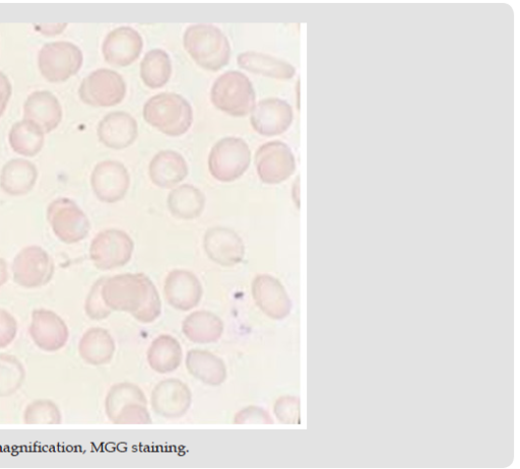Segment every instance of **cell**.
Here are the masks:
<instances>
[{"label":"cell","instance_id":"40","mask_svg":"<svg viewBox=\"0 0 520 469\" xmlns=\"http://www.w3.org/2000/svg\"><path fill=\"white\" fill-rule=\"evenodd\" d=\"M67 24H50V25H37L35 29L45 35H57L67 28Z\"/></svg>","mask_w":520,"mask_h":469},{"label":"cell","instance_id":"39","mask_svg":"<svg viewBox=\"0 0 520 469\" xmlns=\"http://www.w3.org/2000/svg\"><path fill=\"white\" fill-rule=\"evenodd\" d=\"M12 85L9 78L0 72V117H2L8 107L12 96Z\"/></svg>","mask_w":520,"mask_h":469},{"label":"cell","instance_id":"8","mask_svg":"<svg viewBox=\"0 0 520 469\" xmlns=\"http://www.w3.org/2000/svg\"><path fill=\"white\" fill-rule=\"evenodd\" d=\"M251 154L246 142L239 138L219 141L209 156V170L221 182H232L240 178L250 165Z\"/></svg>","mask_w":520,"mask_h":469},{"label":"cell","instance_id":"5","mask_svg":"<svg viewBox=\"0 0 520 469\" xmlns=\"http://www.w3.org/2000/svg\"><path fill=\"white\" fill-rule=\"evenodd\" d=\"M147 406L144 392L130 383L113 386L105 402L107 417L114 424H150Z\"/></svg>","mask_w":520,"mask_h":469},{"label":"cell","instance_id":"27","mask_svg":"<svg viewBox=\"0 0 520 469\" xmlns=\"http://www.w3.org/2000/svg\"><path fill=\"white\" fill-rule=\"evenodd\" d=\"M115 353V343L108 330L94 327L87 330L79 344L82 359L93 366L108 364Z\"/></svg>","mask_w":520,"mask_h":469},{"label":"cell","instance_id":"22","mask_svg":"<svg viewBox=\"0 0 520 469\" xmlns=\"http://www.w3.org/2000/svg\"><path fill=\"white\" fill-rule=\"evenodd\" d=\"M25 120L38 125L44 133L56 129L62 120V107L58 99L48 91L32 93L24 105Z\"/></svg>","mask_w":520,"mask_h":469},{"label":"cell","instance_id":"13","mask_svg":"<svg viewBox=\"0 0 520 469\" xmlns=\"http://www.w3.org/2000/svg\"><path fill=\"white\" fill-rule=\"evenodd\" d=\"M30 337L42 351L53 353L67 346L70 330L67 323L55 312L37 309L32 313Z\"/></svg>","mask_w":520,"mask_h":469},{"label":"cell","instance_id":"26","mask_svg":"<svg viewBox=\"0 0 520 469\" xmlns=\"http://www.w3.org/2000/svg\"><path fill=\"white\" fill-rule=\"evenodd\" d=\"M237 61L245 71L275 79L288 80L296 73L295 67L287 61L264 53L244 52L238 55Z\"/></svg>","mask_w":520,"mask_h":469},{"label":"cell","instance_id":"29","mask_svg":"<svg viewBox=\"0 0 520 469\" xmlns=\"http://www.w3.org/2000/svg\"><path fill=\"white\" fill-rule=\"evenodd\" d=\"M167 205L174 217L182 220H193L203 213L206 206V196L198 187L184 184L170 192Z\"/></svg>","mask_w":520,"mask_h":469},{"label":"cell","instance_id":"34","mask_svg":"<svg viewBox=\"0 0 520 469\" xmlns=\"http://www.w3.org/2000/svg\"><path fill=\"white\" fill-rule=\"evenodd\" d=\"M62 421L61 412L53 401L38 399L27 407L24 422L28 425H56Z\"/></svg>","mask_w":520,"mask_h":469},{"label":"cell","instance_id":"7","mask_svg":"<svg viewBox=\"0 0 520 469\" xmlns=\"http://www.w3.org/2000/svg\"><path fill=\"white\" fill-rule=\"evenodd\" d=\"M47 219L56 237L65 244L83 241L91 230L88 217L70 198L53 200L47 210Z\"/></svg>","mask_w":520,"mask_h":469},{"label":"cell","instance_id":"28","mask_svg":"<svg viewBox=\"0 0 520 469\" xmlns=\"http://www.w3.org/2000/svg\"><path fill=\"white\" fill-rule=\"evenodd\" d=\"M186 367L193 377L208 385H221L227 378V369L223 360L207 351L188 352Z\"/></svg>","mask_w":520,"mask_h":469},{"label":"cell","instance_id":"18","mask_svg":"<svg viewBox=\"0 0 520 469\" xmlns=\"http://www.w3.org/2000/svg\"><path fill=\"white\" fill-rule=\"evenodd\" d=\"M190 406L191 392L178 379L164 380L153 391L152 408L164 418H180L188 412Z\"/></svg>","mask_w":520,"mask_h":469},{"label":"cell","instance_id":"24","mask_svg":"<svg viewBox=\"0 0 520 469\" xmlns=\"http://www.w3.org/2000/svg\"><path fill=\"white\" fill-rule=\"evenodd\" d=\"M182 331L192 343L211 344L221 339L224 332V323L212 312L197 311L185 318Z\"/></svg>","mask_w":520,"mask_h":469},{"label":"cell","instance_id":"38","mask_svg":"<svg viewBox=\"0 0 520 469\" xmlns=\"http://www.w3.org/2000/svg\"><path fill=\"white\" fill-rule=\"evenodd\" d=\"M235 424H272V418L263 409L249 407L239 412L235 419Z\"/></svg>","mask_w":520,"mask_h":469},{"label":"cell","instance_id":"30","mask_svg":"<svg viewBox=\"0 0 520 469\" xmlns=\"http://www.w3.org/2000/svg\"><path fill=\"white\" fill-rule=\"evenodd\" d=\"M182 357L183 352L178 341L166 334L154 340L148 351L151 368L160 374L175 371L181 365Z\"/></svg>","mask_w":520,"mask_h":469},{"label":"cell","instance_id":"32","mask_svg":"<svg viewBox=\"0 0 520 469\" xmlns=\"http://www.w3.org/2000/svg\"><path fill=\"white\" fill-rule=\"evenodd\" d=\"M172 74V63L168 53L162 49L149 51L141 63V78L152 89L165 86Z\"/></svg>","mask_w":520,"mask_h":469},{"label":"cell","instance_id":"23","mask_svg":"<svg viewBox=\"0 0 520 469\" xmlns=\"http://www.w3.org/2000/svg\"><path fill=\"white\" fill-rule=\"evenodd\" d=\"M149 175L155 185L161 188H172L186 178L188 166L179 153L162 151L151 161Z\"/></svg>","mask_w":520,"mask_h":469},{"label":"cell","instance_id":"9","mask_svg":"<svg viewBox=\"0 0 520 469\" xmlns=\"http://www.w3.org/2000/svg\"><path fill=\"white\" fill-rule=\"evenodd\" d=\"M135 243L121 230L100 232L90 246V258L101 271H111L124 266L132 259Z\"/></svg>","mask_w":520,"mask_h":469},{"label":"cell","instance_id":"17","mask_svg":"<svg viewBox=\"0 0 520 469\" xmlns=\"http://www.w3.org/2000/svg\"><path fill=\"white\" fill-rule=\"evenodd\" d=\"M141 34L130 27H119L105 38L102 51L105 60L115 66H127L135 62L143 50Z\"/></svg>","mask_w":520,"mask_h":469},{"label":"cell","instance_id":"2","mask_svg":"<svg viewBox=\"0 0 520 469\" xmlns=\"http://www.w3.org/2000/svg\"><path fill=\"white\" fill-rule=\"evenodd\" d=\"M183 43L189 55L206 70L219 71L230 60V42L214 25L189 26L184 33Z\"/></svg>","mask_w":520,"mask_h":469},{"label":"cell","instance_id":"6","mask_svg":"<svg viewBox=\"0 0 520 469\" xmlns=\"http://www.w3.org/2000/svg\"><path fill=\"white\" fill-rule=\"evenodd\" d=\"M82 50L72 42L45 44L38 55L42 76L50 83H62L77 75L83 65Z\"/></svg>","mask_w":520,"mask_h":469},{"label":"cell","instance_id":"25","mask_svg":"<svg viewBox=\"0 0 520 469\" xmlns=\"http://www.w3.org/2000/svg\"><path fill=\"white\" fill-rule=\"evenodd\" d=\"M38 179L37 167L30 161L14 159L8 162L0 174V187L9 195L28 194Z\"/></svg>","mask_w":520,"mask_h":469},{"label":"cell","instance_id":"20","mask_svg":"<svg viewBox=\"0 0 520 469\" xmlns=\"http://www.w3.org/2000/svg\"><path fill=\"white\" fill-rule=\"evenodd\" d=\"M164 295L173 308L180 311H189L200 304L203 287L194 274L177 270L171 272L166 278Z\"/></svg>","mask_w":520,"mask_h":469},{"label":"cell","instance_id":"35","mask_svg":"<svg viewBox=\"0 0 520 469\" xmlns=\"http://www.w3.org/2000/svg\"><path fill=\"white\" fill-rule=\"evenodd\" d=\"M105 278L98 280L92 287L85 304L87 315L93 320H103L111 314L102 297V287Z\"/></svg>","mask_w":520,"mask_h":469},{"label":"cell","instance_id":"16","mask_svg":"<svg viewBox=\"0 0 520 469\" xmlns=\"http://www.w3.org/2000/svg\"><path fill=\"white\" fill-rule=\"evenodd\" d=\"M252 295L257 307L267 316L282 320L289 316L291 300L283 285L270 275H259L252 283Z\"/></svg>","mask_w":520,"mask_h":469},{"label":"cell","instance_id":"1","mask_svg":"<svg viewBox=\"0 0 520 469\" xmlns=\"http://www.w3.org/2000/svg\"><path fill=\"white\" fill-rule=\"evenodd\" d=\"M102 297L111 311L128 312L145 324L154 322L161 315L159 293L143 274H123L106 279Z\"/></svg>","mask_w":520,"mask_h":469},{"label":"cell","instance_id":"19","mask_svg":"<svg viewBox=\"0 0 520 469\" xmlns=\"http://www.w3.org/2000/svg\"><path fill=\"white\" fill-rule=\"evenodd\" d=\"M204 247L212 261L226 267L240 263L245 255L240 236L225 227L211 228L205 235Z\"/></svg>","mask_w":520,"mask_h":469},{"label":"cell","instance_id":"15","mask_svg":"<svg viewBox=\"0 0 520 469\" xmlns=\"http://www.w3.org/2000/svg\"><path fill=\"white\" fill-rule=\"evenodd\" d=\"M250 121L254 130L262 136H280L291 126L293 110L284 100L268 98L254 106Z\"/></svg>","mask_w":520,"mask_h":469},{"label":"cell","instance_id":"37","mask_svg":"<svg viewBox=\"0 0 520 469\" xmlns=\"http://www.w3.org/2000/svg\"><path fill=\"white\" fill-rule=\"evenodd\" d=\"M18 322L7 310L0 308V350L8 348L16 339Z\"/></svg>","mask_w":520,"mask_h":469},{"label":"cell","instance_id":"21","mask_svg":"<svg viewBox=\"0 0 520 469\" xmlns=\"http://www.w3.org/2000/svg\"><path fill=\"white\" fill-rule=\"evenodd\" d=\"M137 120L122 111L111 112L99 123L98 138L107 148L122 150L133 145L138 138Z\"/></svg>","mask_w":520,"mask_h":469},{"label":"cell","instance_id":"36","mask_svg":"<svg viewBox=\"0 0 520 469\" xmlns=\"http://www.w3.org/2000/svg\"><path fill=\"white\" fill-rule=\"evenodd\" d=\"M275 415L278 420L285 424H296L299 422V399L292 396L280 398L275 405Z\"/></svg>","mask_w":520,"mask_h":469},{"label":"cell","instance_id":"41","mask_svg":"<svg viewBox=\"0 0 520 469\" xmlns=\"http://www.w3.org/2000/svg\"><path fill=\"white\" fill-rule=\"evenodd\" d=\"M9 276L8 263L4 258L0 257V288L8 283Z\"/></svg>","mask_w":520,"mask_h":469},{"label":"cell","instance_id":"4","mask_svg":"<svg viewBox=\"0 0 520 469\" xmlns=\"http://www.w3.org/2000/svg\"><path fill=\"white\" fill-rule=\"evenodd\" d=\"M211 99L221 111L243 117L251 113L255 106V91L244 74L231 71L216 80L211 91Z\"/></svg>","mask_w":520,"mask_h":469},{"label":"cell","instance_id":"3","mask_svg":"<svg viewBox=\"0 0 520 469\" xmlns=\"http://www.w3.org/2000/svg\"><path fill=\"white\" fill-rule=\"evenodd\" d=\"M144 118L169 137H180L192 124L193 113L188 101L174 93L152 97L144 106Z\"/></svg>","mask_w":520,"mask_h":469},{"label":"cell","instance_id":"11","mask_svg":"<svg viewBox=\"0 0 520 469\" xmlns=\"http://www.w3.org/2000/svg\"><path fill=\"white\" fill-rule=\"evenodd\" d=\"M255 167L260 180L279 184L294 174L296 160L288 145L274 141L259 147L255 154Z\"/></svg>","mask_w":520,"mask_h":469},{"label":"cell","instance_id":"31","mask_svg":"<svg viewBox=\"0 0 520 469\" xmlns=\"http://www.w3.org/2000/svg\"><path fill=\"white\" fill-rule=\"evenodd\" d=\"M44 134L43 130L35 123L22 120L15 123L10 131V145L14 152L19 155L35 157L43 149Z\"/></svg>","mask_w":520,"mask_h":469},{"label":"cell","instance_id":"12","mask_svg":"<svg viewBox=\"0 0 520 469\" xmlns=\"http://www.w3.org/2000/svg\"><path fill=\"white\" fill-rule=\"evenodd\" d=\"M126 84L116 72L101 69L90 74L79 89L82 101L94 107H111L125 97Z\"/></svg>","mask_w":520,"mask_h":469},{"label":"cell","instance_id":"10","mask_svg":"<svg viewBox=\"0 0 520 469\" xmlns=\"http://www.w3.org/2000/svg\"><path fill=\"white\" fill-rule=\"evenodd\" d=\"M54 271L52 257L40 246L24 248L13 262L14 281L26 289L46 286L52 280Z\"/></svg>","mask_w":520,"mask_h":469},{"label":"cell","instance_id":"14","mask_svg":"<svg viewBox=\"0 0 520 469\" xmlns=\"http://www.w3.org/2000/svg\"><path fill=\"white\" fill-rule=\"evenodd\" d=\"M91 185L96 196L106 204L121 200L130 185L126 167L117 161H103L96 165L91 176Z\"/></svg>","mask_w":520,"mask_h":469},{"label":"cell","instance_id":"33","mask_svg":"<svg viewBox=\"0 0 520 469\" xmlns=\"http://www.w3.org/2000/svg\"><path fill=\"white\" fill-rule=\"evenodd\" d=\"M25 378V368L15 356L0 355V397L16 393L22 387Z\"/></svg>","mask_w":520,"mask_h":469}]
</instances>
